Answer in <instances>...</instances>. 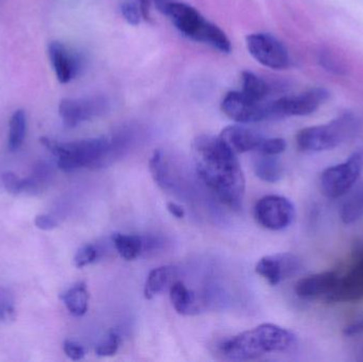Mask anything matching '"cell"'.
<instances>
[{"label":"cell","instance_id":"cell-1","mask_svg":"<svg viewBox=\"0 0 363 362\" xmlns=\"http://www.w3.org/2000/svg\"><path fill=\"white\" fill-rule=\"evenodd\" d=\"M196 174L221 203L240 210L245 193V179L236 153L220 137L200 135L192 142Z\"/></svg>","mask_w":363,"mask_h":362},{"label":"cell","instance_id":"cell-2","mask_svg":"<svg viewBox=\"0 0 363 362\" xmlns=\"http://www.w3.org/2000/svg\"><path fill=\"white\" fill-rule=\"evenodd\" d=\"M298 344L296 334L279 325L264 323L224 340L220 354L233 361H249L270 353L287 352Z\"/></svg>","mask_w":363,"mask_h":362},{"label":"cell","instance_id":"cell-3","mask_svg":"<svg viewBox=\"0 0 363 362\" xmlns=\"http://www.w3.org/2000/svg\"><path fill=\"white\" fill-rule=\"evenodd\" d=\"M40 140L57 157V167L66 174L80 168L106 167L114 159L118 149L117 142L108 137L87 138L72 142H60L48 137Z\"/></svg>","mask_w":363,"mask_h":362},{"label":"cell","instance_id":"cell-4","mask_svg":"<svg viewBox=\"0 0 363 362\" xmlns=\"http://www.w3.org/2000/svg\"><path fill=\"white\" fill-rule=\"evenodd\" d=\"M167 16L177 29L188 38L209 45L222 53L232 51V45L226 34L215 23L206 21L194 6L176 1Z\"/></svg>","mask_w":363,"mask_h":362},{"label":"cell","instance_id":"cell-5","mask_svg":"<svg viewBox=\"0 0 363 362\" xmlns=\"http://www.w3.org/2000/svg\"><path fill=\"white\" fill-rule=\"evenodd\" d=\"M357 128L355 117L347 113L324 125L301 130L296 135V145L304 152L332 150L353 137Z\"/></svg>","mask_w":363,"mask_h":362},{"label":"cell","instance_id":"cell-6","mask_svg":"<svg viewBox=\"0 0 363 362\" xmlns=\"http://www.w3.org/2000/svg\"><path fill=\"white\" fill-rule=\"evenodd\" d=\"M362 169V151H356L343 163L326 168L320 178L324 195L330 199L347 195L357 184Z\"/></svg>","mask_w":363,"mask_h":362},{"label":"cell","instance_id":"cell-7","mask_svg":"<svg viewBox=\"0 0 363 362\" xmlns=\"http://www.w3.org/2000/svg\"><path fill=\"white\" fill-rule=\"evenodd\" d=\"M328 98L330 93L323 87H315L298 95L279 98L269 102L270 118L307 116L315 113Z\"/></svg>","mask_w":363,"mask_h":362},{"label":"cell","instance_id":"cell-8","mask_svg":"<svg viewBox=\"0 0 363 362\" xmlns=\"http://www.w3.org/2000/svg\"><path fill=\"white\" fill-rule=\"evenodd\" d=\"M256 221L264 229L281 231L291 225L296 218L294 203L283 196H266L254 208Z\"/></svg>","mask_w":363,"mask_h":362},{"label":"cell","instance_id":"cell-9","mask_svg":"<svg viewBox=\"0 0 363 362\" xmlns=\"http://www.w3.org/2000/svg\"><path fill=\"white\" fill-rule=\"evenodd\" d=\"M250 55L262 65L281 70L289 66V53L285 45L268 33H253L247 36Z\"/></svg>","mask_w":363,"mask_h":362},{"label":"cell","instance_id":"cell-10","mask_svg":"<svg viewBox=\"0 0 363 362\" xmlns=\"http://www.w3.org/2000/svg\"><path fill=\"white\" fill-rule=\"evenodd\" d=\"M224 114L238 123H253L270 118L269 102L250 99L242 91L226 94L221 104Z\"/></svg>","mask_w":363,"mask_h":362},{"label":"cell","instance_id":"cell-11","mask_svg":"<svg viewBox=\"0 0 363 362\" xmlns=\"http://www.w3.org/2000/svg\"><path fill=\"white\" fill-rule=\"evenodd\" d=\"M363 299V250L356 255L345 273H339L336 288L328 303H351Z\"/></svg>","mask_w":363,"mask_h":362},{"label":"cell","instance_id":"cell-12","mask_svg":"<svg viewBox=\"0 0 363 362\" xmlns=\"http://www.w3.org/2000/svg\"><path fill=\"white\" fill-rule=\"evenodd\" d=\"M302 268V261L296 255L291 253H279L259 259L256 265L255 271L271 286H277L283 281L298 274Z\"/></svg>","mask_w":363,"mask_h":362},{"label":"cell","instance_id":"cell-13","mask_svg":"<svg viewBox=\"0 0 363 362\" xmlns=\"http://www.w3.org/2000/svg\"><path fill=\"white\" fill-rule=\"evenodd\" d=\"M106 101L101 98H64L59 106V114L64 125L76 128L80 123L104 113Z\"/></svg>","mask_w":363,"mask_h":362},{"label":"cell","instance_id":"cell-14","mask_svg":"<svg viewBox=\"0 0 363 362\" xmlns=\"http://www.w3.org/2000/svg\"><path fill=\"white\" fill-rule=\"evenodd\" d=\"M338 271H325L301 278L294 287V293L300 299L313 301L324 300L332 295L338 282Z\"/></svg>","mask_w":363,"mask_h":362},{"label":"cell","instance_id":"cell-15","mask_svg":"<svg viewBox=\"0 0 363 362\" xmlns=\"http://www.w3.org/2000/svg\"><path fill=\"white\" fill-rule=\"evenodd\" d=\"M219 137L236 154L257 151L264 140L258 132L241 125L224 128Z\"/></svg>","mask_w":363,"mask_h":362},{"label":"cell","instance_id":"cell-16","mask_svg":"<svg viewBox=\"0 0 363 362\" xmlns=\"http://www.w3.org/2000/svg\"><path fill=\"white\" fill-rule=\"evenodd\" d=\"M48 55L60 83L66 84L77 76L79 70L78 60L65 45L60 42H51L48 46Z\"/></svg>","mask_w":363,"mask_h":362},{"label":"cell","instance_id":"cell-17","mask_svg":"<svg viewBox=\"0 0 363 362\" xmlns=\"http://www.w3.org/2000/svg\"><path fill=\"white\" fill-rule=\"evenodd\" d=\"M177 276V269L172 266L155 268L149 273L145 284L144 295L147 300L153 299L163 293Z\"/></svg>","mask_w":363,"mask_h":362},{"label":"cell","instance_id":"cell-18","mask_svg":"<svg viewBox=\"0 0 363 362\" xmlns=\"http://www.w3.org/2000/svg\"><path fill=\"white\" fill-rule=\"evenodd\" d=\"M170 300L176 312L182 316H189L199 312L196 295L182 282L174 283L170 286Z\"/></svg>","mask_w":363,"mask_h":362},{"label":"cell","instance_id":"cell-19","mask_svg":"<svg viewBox=\"0 0 363 362\" xmlns=\"http://www.w3.org/2000/svg\"><path fill=\"white\" fill-rule=\"evenodd\" d=\"M60 298L72 316L82 317L86 314L89 310V293L85 283H78Z\"/></svg>","mask_w":363,"mask_h":362},{"label":"cell","instance_id":"cell-20","mask_svg":"<svg viewBox=\"0 0 363 362\" xmlns=\"http://www.w3.org/2000/svg\"><path fill=\"white\" fill-rule=\"evenodd\" d=\"M260 154V153H259ZM256 176L267 183H277L283 179L284 167L277 155L260 154L254 161Z\"/></svg>","mask_w":363,"mask_h":362},{"label":"cell","instance_id":"cell-21","mask_svg":"<svg viewBox=\"0 0 363 362\" xmlns=\"http://www.w3.org/2000/svg\"><path fill=\"white\" fill-rule=\"evenodd\" d=\"M118 254L125 261H134L145 252V237L138 235L116 233L112 237Z\"/></svg>","mask_w":363,"mask_h":362},{"label":"cell","instance_id":"cell-22","mask_svg":"<svg viewBox=\"0 0 363 362\" xmlns=\"http://www.w3.org/2000/svg\"><path fill=\"white\" fill-rule=\"evenodd\" d=\"M149 170H150L155 184L160 188L163 191H170L174 188L172 171H170L169 165L166 161L165 155L161 150H155L151 155L150 161H149Z\"/></svg>","mask_w":363,"mask_h":362},{"label":"cell","instance_id":"cell-23","mask_svg":"<svg viewBox=\"0 0 363 362\" xmlns=\"http://www.w3.org/2000/svg\"><path fill=\"white\" fill-rule=\"evenodd\" d=\"M27 133V116L25 111L17 110L13 113L9 125L8 149L15 152L21 148Z\"/></svg>","mask_w":363,"mask_h":362},{"label":"cell","instance_id":"cell-24","mask_svg":"<svg viewBox=\"0 0 363 362\" xmlns=\"http://www.w3.org/2000/svg\"><path fill=\"white\" fill-rule=\"evenodd\" d=\"M242 93L250 99L257 102H264L269 94V86L262 78L251 72H243Z\"/></svg>","mask_w":363,"mask_h":362},{"label":"cell","instance_id":"cell-25","mask_svg":"<svg viewBox=\"0 0 363 362\" xmlns=\"http://www.w3.org/2000/svg\"><path fill=\"white\" fill-rule=\"evenodd\" d=\"M340 217L345 225H351L363 217V184L356 188L343 203Z\"/></svg>","mask_w":363,"mask_h":362},{"label":"cell","instance_id":"cell-26","mask_svg":"<svg viewBox=\"0 0 363 362\" xmlns=\"http://www.w3.org/2000/svg\"><path fill=\"white\" fill-rule=\"evenodd\" d=\"M121 338L118 332L112 331L108 334L106 339H104L101 344H98L96 348V355L99 357L114 356L121 346Z\"/></svg>","mask_w":363,"mask_h":362},{"label":"cell","instance_id":"cell-27","mask_svg":"<svg viewBox=\"0 0 363 362\" xmlns=\"http://www.w3.org/2000/svg\"><path fill=\"white\" fill-rule=\"evenodd\" d=\"M98 257H99V251L97 247L94 244H85L82 248L79 249L78 252L74 255V264L77 268L81 269L95 263Z\"/></svg>","mask_w":363,"mask_h":362},{"label":"cell","instance_id":"cell-28","mask_svg":"<svg viewBox=\"0 0 363 362\" xmlns=\"http://www.w3.org/2000/svg\"><path fill=\"white\" fill-rule=\"evenodd\" d=\"M286 147L287 144L284 138H264L257 151L260 154L279 155L286 150Z\"/></svg>","mask_w":363,"mask_h":362},{"label":"cell","instance_id":"cell-29","mask_svg":"<svg viewBox=\"0 0 363 362\" xmlns=\"http://www.w3.org/2000/svg\"><path fill=\"white\" fill-rule=\"evenodd\" d=\"M1 180L6 191L12 195H18L25 191V179L19 178L14 172L4 171L1 174Z\"/></svg>","mask_w":363,"mask_h":362},{"label":"cell","instance_id":"cell-30","mask_svg":"<svg viewBox=\"0 0 363 362\" xmlns=\"http://www.w3.org/2000/svg\"><path fill=\"white\" fill-rule=\"evenodd\" d=\"M14 303L12 297L6 291H0V321L10 322L15 320Z\"/></svg>","mask_w":363,"mask_h":362},{"label":"cell","instance_id":"cell-31","mask_svg":"<svg viewBox=\"0 0 363 362\" xmlns=\"http://www.w3.org/2000/svg\"><path fill=\"white\" fill-rule=\"evenodd\" d=\"M121 14L129 25H140L143 15L140 6L135 1H125L121 4Z\"/></svg>","mask_w":363,"mask_h":362},{"label":"cell","instance_id":"cell-32","mask_svg":"<svg viewBox=\"0 0 363 362\" xmlns=\"http://www.w3.org/2000/svg\"><path fill=\"white\" fill-rule=\"evenodd\" d=\"M64 353L68 358L74 361H81L84 358L85 350L81 344L70 340H66L63 344Z\"/></svg>","mask_w":363,"mask_h":362},{"label":"cell","instance_id":"cell-33","mask_svg":"<svg viewBox=\"0 0 363 362\" xmlns=\"http://www.w3.org/2000/svg\"><path fill=\"white\" fill-rule=\"evenodd\" d=\"M320 63L326 69L330 72H336V74H342L343 68L342 64L337 61V57L335 55H330V52H321L320 55Z\"/></svg>","mask_w":363,"mask_h":362},{"label":"cell","instance_id":"cell-34","mask_svg":"<svg viewBox=\"0 0 363 362\" xmlns=\"http://www.w3.org/2000/svg\"><path fill=\"white\" fill-rule=\"evenodd\" d=\"M34 223L38 229L43 230V231H51L59 225L57 221L48 215H38L36 216Z\"/></svg>","mask_w":363,"mask_h":362},{"label":"cell","instance_id":"cell-35","mask_svg":"<svg viewBox=\"0 0 363 362\" xmlns=\"http://www.w3.org/2000/svg\"><path fill=\"white\" fill-rule=\"evenodd\" d=\"M153 2H155L159 12L164 15H168L170 8L176 2V0H153Z\"/></svg>","mask_w":363,"mask_h":362},{"label":"cell","instance_id":"cell-36","mask_svg":"<svg viewBox=\"0 0 363 362\" xmlns=\"http://www.w3.org/2000/svg\"><path fill=\"white\" fill-rule=\"evenodd\" d=\"M136 4L140 6V12H142L143 18L149 19L150 17L151 4L153 0H135Z\"/></svg>","mask_w":363,"mask_h":362},{"label":"cell","instance_id":"cell-37","mask_svg":"<svg viewBox=\"0 0 363 362\" xmlns=\"http://www.w3.org/2000/svg\"><path fill=\"white\" fill-rule=\"evenodd\" d=\"M167 210L172 216L176 217L177 219H183L185 217V210L179 204L169 202L167 204Z\"/></svg>","mask_w":363,"mask_h":362}]
</instances>
